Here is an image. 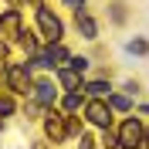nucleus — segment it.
Listing matches in <instances>:
<instances>
[{"label":"nucleus","mask_w":149,"mask_h":149,"mask_svg":"<svg viewBox=\"0 0 149 149\" xmlns=\"http://www.w3.org/2000/svg\"><path fill=\"white\" fill-rule=\"evenodd\" d=\"M37 27H41V34L51 41V44H61V37H65V24H61V17H58L51 7H37Z\"/></svg>","instance_id":"obj_1"},{"label":"nucleus","mask_w":149,"mask_h":149,"mask_svg":"<svg viewBox=\"0 0 149 149\" xmlns=\"http://www.w3.org/2000/svg\"><path fill=\"white\" fill-rule=\"evenodd\" d=\"M146 146V129L139 119H125L119 129V149H139Z\"/></svg>","instance_id":"obj_2"},{"label":"nucleus","mask_w":149,"mask_h":149,"mask_svg":"<svg viewBox=\"0 0 149 149\" xmlns=\"http://www.w3.org/2000/svg\"><path fill=\"white\" fill-rule=\"evenodd\" d=\"M3 74H7V85L17 95H27L31 88H34V81H31V61H24V65H7Z\"/></svg>","instance_id":"obj_3"},{"label":"nucleus","mask_w":149,"mask_h":149,"mask_svg":"<svg viewBox=\"0 0 149 149\" xmlns=\"http://www.w3.org/2000/svg\"><path fill=\"white\" fill-rule=\"evenodd\" d=\"M85 119L92 122V125H98V129H109L112 125V109L102 102V98H92V102L85 105Z\"/></svg>","instance_id":"obj_4"},{"label":"nucleus","mask_w":149,"mask_h":149,"mask_svg":"<svg viewBox=\"0 0 149 149\" xmlns=\"http://www.w3.org/2000/svg\"><path fill=\"white\" fill-rule=\"evenodd\" d=\"M44 136L58 146V142L68 136V115H61V112H51V115L44 119Z\"/></svg>","instance_id":"obj_5"},{"label":"nucleus","mask_w":149,"mask_h":149,"mask_svg":"<svg viewBox=\"0 0 149 149\" xmlns=\"http://www.w3.org/2000/svg\"><path fill=\"white\" fill-rule=\"evenodd\" d=\"M0 31L17 41L20 31H24V27H20V10H3V14H0Z\"/></svg>","instance_id":"obj_6"},{"label":"nucleus","mask_w":149,"mask_h":149,"mask_svg":"<svg viewBox=\"0 0 149 149\" xmlns=\"http://www.w3.org/2000/svg\"><path fill=\"white\" fill-rule=\"evenodd\" d=\"M34 98H37L41 105H54V102H58L54 81H47V78H41V81H34Z\"/></svg>","instance_id":"obj_7"},{"label":"nucleus","mask_w":149,"mask_h":149,"mask_svg":"<svg viewBox=\"0 0 149 149\" xmlns=\"http://www.w3.org/2000/svg\"><path fill=\"white\" fill-rule=\"evenodd\" d=\"M58 78H61V85H65L68 92H78V88H81V78H78L71 68H58Z\"/></svg>","instance_id":"obj_8"},{"label":"nucleus","mask_w":149,"mask_h":149,"mask_svg":"<svg viewBox=\"0 0 149 149\" xmlns=\"http://www.w3.org/2000/svg\"><path fill=\"white\" fill-rule=\"evenodd\" d=\"M78 31H81L88 41H95V34H98V24H95L88 14H81V10H78Z\"/></svg>","instance_id":"obj_9"},{"label":"nucleus","mask_w":149,"mask_h":149,"mask_svg":"<svg viewBox=\"0 0 149 149\" xmlns=\"http://www.w3.org/2000/svg\"><path fill=\"white\" fill-rule=\"evenodd\" d=\"M109 109H119V112H129L132 102H129V95H109Z\"/></svg>","instance_id":"obj_10"},{"label":"nucleus","mask_w":149,"mask_h":149,"mask_svg":"<svg viewBox=\"0 0 149 149\" xmlns=\"http://www.w3.org/2000/svg\"><path fill=\"white\" fill-rule=\"evenodd\" d=\"M85 92H92L95 98H102V95H112V88H109V81H88Z\"/></svg>","instance_id":"obj_11"},{"label":"nucleus","mask_w":149,"mask_h":149,"mask_svg":"<svg viewBox=\"0 0 149 149\" xmlns=\"http://www.w3.org/2000/svg\"><path fill=\"white\" fill-rule=\"evenodd\" d=\"M14 109H17L14 98H10V95H0V119H3V115H14Z\"/></svg>","instance_id":"obj_12"},{"label":"nucleus","mask_w":149,"mask_h":149,"mask_svg":"<svg viewBox=\"0 0 149 149\" xmlns=\"http://www.w3.org/2000/svg\"><path fill=\"white\" fill-rule=\"evenodd\" d=\"M61 105H65V112H74L78 105H81V98H78V92H68V95H65V102H61Z\"/></svg>","instance_id":"obj_13"},{"label":"nucleus","mask_w":149,"mask_h":149,"mask_svg":"<svg viewBox=\"0 0 149 149\" xmlns=\"http://www.w3.org/2000/svg\"><path fill=\"white\" fill-rule=\"evenodd\" d=\"M102 146H105V149H119V136L105 129V136H102Z\"/></svg>","instance_id":"obj_14"},{"label":"nucleus","mask_w":149,"mask_h":149,"mask_svg":"<svg viewBox=\"0 0 149 149\" xmlns=\"http://www.w3.org/2000/svg\"><path fill=\"white\" fill-rule=\"evenodd\" d=\"M129 51H132V54H146V51H149V44L139 37V41H129Z\"/></svg>","instance_id":"obj_15"},{"label":"nucleus","mask_w":149,"mask_h":149,"mask_svg":"<svg viewBox=\"0 0 149 149\" xmlns=\"http://www.w3.org/2000/svg\"><path fill=\"white\" fill-rule=\"evenodd\" d=\"M78 149H95V139L81 132V136H78Z\"/></svg>","instance_id":"obj_16"},{"label":"nucleus","mask_w":149,"mask_h":149,"mask_svg":"<svg viewBox=\"0 0 149 149\" xmlns=\"http://www.w3.org/2000/svg\"><path fill=\"white\" fill-rule=\"evenodd\" d=\"M65 3H68V7H78V10L85 7V0H65Z\"/></svg>","instance_id":"obj_17"},{"label":"nucleus","mask_w":149,"mask_h":149,"mask_svg":"<svg viewBox=\"0 0 149 149\" xmlns=\"http://www.w3.org/2000/svg\"><path fill=\"white\" fill-rule=\"evenodd\" d=\"M0 61H7V44L0 41Z\"/></svg>","instance_id":"obj_18"},{"label":"nucleus","mask_w":149,"mask_h":149,"mask_svg":"<svg viewBox=\"0 0 149 149\" xmlns=\"http://www.w3.org/2000/svg\"><path fill=\"white\" fill-rule=\"evenodd\" d=\"M31 149H47V146H44V142H37V146H31Z\"/></svg>","instance_id":"obj_19"},{"label":"nucleus","mask_w":149,"mask_h":149,"mask_svg":"<svg viewBox=\"0 0 149 149\" xmlns=\"http://www.w3.org/2000/svg\"><path fill=\"white\" fill-rule=\"evenodd\" d=\"M31 3H34V7H41V0H31Z\"/></svg>","instance_id":"obj_20"},{"label":"nucleus","mask_w":149,"mask_h":149,"mask_svg":"<svg viewBox=\"0 0 149 149\" xmlns=\"http://www.w3.org/2000/svg\"><path fill=\"white\" fill-rule=\"evenodd\" d=\"M146 146H149V129H146Z\"/></svg>","instance_id":"obj_21"},{"label":"nucleus","mask_w":149,"mask_h":149,"mask_svg":"<svg viewBox=\"0 0 149 149\" xmlns=\"http://www.w3.org/2000/svg\"><path fill=\"white\" fill-rule=\"evenodd\" d=\"M7 3H17V0H7Z\"/></svg>","instance_id":"obj_22"},{"label":"nucleus","mask_w":149,"mask_h":149,"mask_svg":"<svg viewBox=\"0 0 149 149\" xmlns=\"http://www.w3.org/2000/svg\"><path fill=\"white\" fill-rule=\"evenodd\" d=\"M0 125H3V122H0Z\"/></svg>","instance_id":"obj_23"}]
</instances>
